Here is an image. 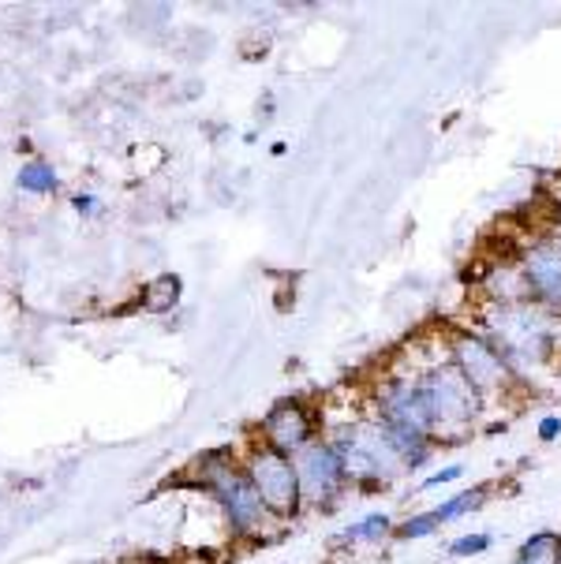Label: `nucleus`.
<instances>
[{"instance_id":"nucleus-1","label":"nucleus","mask_w":561,"mask_h":564,"mask_svg":"<svg viewBox=\"0 0 561 564\" xmlns=\"http://www.w3.org/2000/svg\"><path fill=\"white\" fill-rule=\"evenodd\" d=\"M247 479L255 482L259 490L262 505L278 516H292L300 505V479H296V467H292V456H281L273 448H259L251 453L247 460Z\"/></svg>"},{"instance_id":"nucleus-2","label":"nucleus","mask_w":561,"mask_h":564,"mask_svg":"<svg viewBox=\"0 0 561 564\" xmlns=\"http://www.w3.org/2000/svg\"><path fill=\"white\" fill-rule=\"evenodd\" d=\"M203 479L217 501L225 505V512L236 531H255L266 520V512H270L262 505L259 490H255V482L247 479L244 471H236L233 464H206Z\"/></svg>"},{"instance_id":"nucleus-3","label":"nucleus","mask_w":561,"mask_h":564,"mask_svg":"<svg viewBox=\"0 0 561 564\" xmlns=\"http://www.w3.org/2000/svg\"><path fill=\"white\" fill-rule=\"evenodd\" d=\"M292 467H296V479H300V494L308 501H330L341 486H345V456L334 442H311L303 453L292 456Z\"/></svg>"},{"instance_id":"nucleus-4","label":"nucleus","mask_w":561,"mask_h":564,"mask_svg":"<svg viewBox=\"0 0 561 564\" xmlns=\"http://www.w3.org/2000/svg\"><path fill=\"white\" fill-rule=\"evenodd\" d=\"M453 367L472 386V393H498L509 381V362L498 348H490L483 337L461 333L453 337Z\"/></svg>"},{"instance_id":"nucleus-5","label":"nucleus","mask_w":561,"mask_h":564,"mask_svg":"<svg viewBox=\"0 0 561 564\" xmlns=\"http://www.w3.org/2000/svg\"><path fill=\"white\" fill-rule=\"evenodd\" d=\"M420 393L427 400V411H431L434 430L468 423L472 411H475V393H472L468 381L461 378V370L456 367L434 370V375L420 386Z\"/></svg>"},{"instance_id":"nucleus-6","label":"nucleus","mask_w":561,"mask_h":564,"mask_svg":"<svg viewBox=\"0 0 561 564\" xmlns=\"http://www.w3.org/2000/svg\"><path fill=\"white\" fill-rule=\"evenodd\" d=\"M525 289L547 307H561V243H536L520 270Z\"/></svg>"},{"instance_id":"nucleus-7","label":"nucleus","mask_w":561,"mask_h":564,"mask_svg":"<svg viewBox=\"0 0 561 564\" xmlns=\"http://www.w3.org/2000/svg\"><path fill=\"white\" fill-rule=\"evenodd\" d=\"M262 430H266L270 448L281 456H296L311 445V415H308V408L296 404V400L273 408L270 415H266Z\"/></svg>"},{"instance_id":"nucleus-8","label":"nucleus","mask_w":561,"mask_h":564,"mask_svg":"<svg viewBox=\"0 0 561 564\" xmlns=\"http://www.w3.org/2000/svg\"><path fill=\"white\" fill-rule=\"evenodd\" d=\"M180 292H184L180 289V276L161 273L150 284H142V307H147L150 314H165L180 303Z\"/></svg>"},{"instance_id":"nucleus-9","label":"nucleus","mask_w":561,"mask_h":564,"mask_svg":"<svg viewBox=\"0 0 561 564\" xmlns=\"http://www.w3.org/2000/svg\"><path fill=\"white\" fill-rule=\"evenodd\" d=\"M520 564H561V539L558 534H531L520 550Z\"/></svg>"},{"instance_id":"nucleus-10","label":"nucleus","mask_w":561,"mask_h":564,"mask_svg":"<svg viewBox=\"0 0 561 564\" xmlns=\"http://www.w3.org/2000/svg\"><path fill=\"white\" fill-rule=\"evenodd\" d=\"M483 501H487V490H464V494L450 497V501H442L439 509H434V520H439V528H442V523L461 520L464 512H475Z\"/></svg>"},{"instance_id":"nucleus-11","label":"nucleus","mask_w":561,"mask_h":564,"mask_svg":"<svg viewBox=\"0 0 561 564\" xmlns=\"http://www.w3.org/2000/svg\"><path fill=\"white\" fill-rule=\"evenodd\" d=\"M19 187L31 191V195H45V191H53L56 187L53 165H45V161H26V165L19 169Z\"/></svg>"},{"instance_id":"nucleus-12","label":"nucleus","mask_w":561,"mask_h":564,"mask_svg":"<svg viewBox=\"0 0 561 564\" xmlns=\"http://www.w3.org/2000/svg\"><path fill=\"white\" fill-rule=\"evenodd\" d=\"M386 531H389V520L382 512H375V516H367V520L352 523L345 534H348V539H382Z\"/></svg>"},{"instance_id":"nucleus-13","label":"nucleus","mask_w":561,"mask_h":564,"mask_svg":"<svg viewBox=\"0 0 561 564\" xmlns=\"http://www.w3.org/2000/svg\"><path fill=\"white\" fill-rule=\"evenodd\" d=\"M434 531H439V520H434V512H427V516L404 520L401 528H397V539H423V534H434Z\"/></svg>"},{"instance_id":"nucleus-14","label":"nucleus","mask_w":561,"mask_h":564,"mask_svg":"<svg viewBox=\"0 0 561 564\" xmlns=\"http://www.w3.org/2000/svg\"><path fill=\"white\" fill-rule=\"evenodd\" d=\"M490 550V534H464V539H456L450 553L453 557H475V553H487Z\"/></svg>"},{"instance_id":"nucleus-15","label":"nucleus","mask_w":561,"mask_h":564,"mask_svg":"<svg viewBox=\"0 0 561 564\" xmlns=\"http://www.w3.org/2000/svg\"><path fill=\"white\" fill-rule=\"evenodd\" d=\"M461 475H464V467H461V464L442 467V471H439V475H431V479H427V482L420 486V490H439L442 482H453V479H461Z\"/></svg>"},{"instance_id":"nucleus-16","label":"nucleus","mask_w":561,"mask_h":564,"mask_svg":"<svg viewBox=\"0 0 561 564\" xmlns=\"http://www.w3.org/2000/svg\"><path fill=\"white\" fill-rule=\"evenodd\" d=\"M561 434V419H554V415H547L543 423H539V437L543 442H554V437Z\"/></svg>"},{"instance_id":"nucleus-17","label":"nucleus","mask_w":561,"mask_h":564,"mask_svg":"<svg viewBox=\"0 0 561 564\" xmlns=\"http://www.w3.org/2000/svg\"><path fill=\"white\" fill-rule=\"evenodd\" d=\"M75 209H94V198H87V195H75Z\"/></svg>"},{"instance_id":"nucleus-18","label":"nucleus","mask_w":561,"mask_h":564,"mask_svg":"<svg viewBox=\"0 0 561 564\" xmlns=\"http://www.w3.org/2000/svg\"><path fill=\"white\" fill-rule=\"evenodd\" d=\"M0 546H4V531H0Z\"/></svg>"}]
</instances>
